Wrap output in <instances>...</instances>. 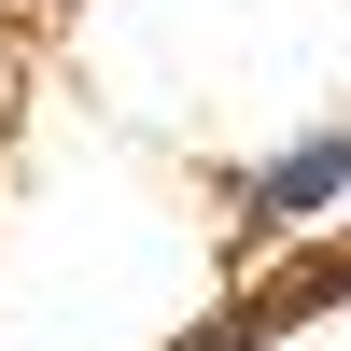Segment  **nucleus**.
Listing matches in <instances>:
<instances>
[{
    "instance_id": "obj_1",
    "label": "nucleus",
    "mask_w": 351,
    "mask_h": 351,
    "mask_svg": "<svg viewBox=\"0 0 351 351\" xmlns=\"http://www.w3.org/2000/svg\"><path fill=\"white\" fill-rule=\"evenodd\" d=\"M337 169H351V155H337V141H309V155H295V169H267V211H295V197H324V183H337Z\"/></svg>"
}]
</instances>
